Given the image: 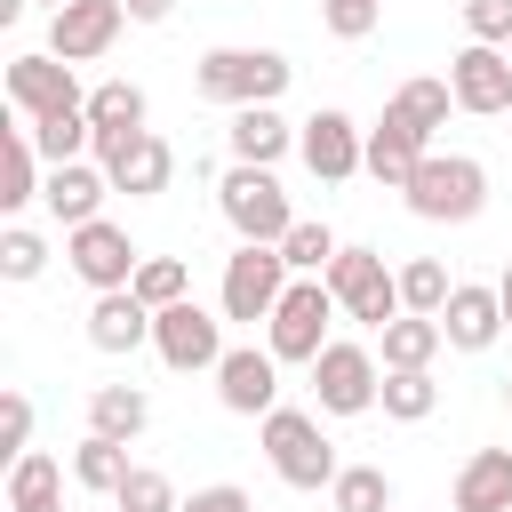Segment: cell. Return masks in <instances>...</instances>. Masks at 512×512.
<instances>
[{
	"instance_id": "d6a6232c",
	"label": "cell",
	"mask_w": 512,
	"mask_h": 512,
	"mask_svg": "<svg viewBox=\"0 0 512 512\" xmlns=\"http://www.w3.org/2000/svg\"><path fill=\"white\" fill-rule=\"evenodd\" d=\"M280 256H288V272H328L336 264V232L328 224H288V240H280Z\"/></svg>"
},
{
	"instance_id": "836d02e7",
	"label": "cell",
	"mask_w": 512,
	"mask_h": 512,
	"mask_svg": "<svg viewBox=\"0 0 512 512\" xmlns=\"http://www.w3.org/2000/svg\"><path fill=\"white\" fill-rule=\"evenodd\" d=\"M128 288H136V296H144V304H152V312H160V304H176V296H184V288H192V272H184V256H144V264H136V280H128Z\"/></svg>"
},
{
	"instance_id": "9c48e42d",
	"label": "cell",
	"mask_w": 512,
	"mask_h": 512,
	"mask_svg": "<svg viewBox=\"0 0 512 512\" xmlns=\"http://www.w3.org/2000/svg\"><path fill=\"white\" fill-rule=\"evenodd\" d=\"M152 352H160L176 376H200V368H216V360H224V320H216V312H200L192 296H176V304H160V312H152Z\"/></svg>"
},
{
	"instance_id": "4dcf8cb0",
	"label": "cell",
	"mask_w": 512,
	"mask_h": 512,
	"mask_svg": "<svg viewBox=\"0 0 512 512\" xmlns=\"http://www.w3.org/2000/svg\"><path fill=\"white\" fill-rule=\"evenodd\" d=\"M88 120H96V128H144V88H136V80L88 88Z\"/></svg>"
},
{
	"instance_id": "e0dca14e",
	"label": "cell",
	"mask_w": 512,
	"mask_h": 512,
	"mask_svg": "<svg viewBox=\"0 0 512 512\" xmlns=\"http://www.w3.org/2000/svg\"><path fill=\"white\" fill-rule=\"evenodd\" d=\"M440 328H448V344H456V352H488V344L504 336V296H496V288H480V280H456V288H448V304H440Z\"/></svg>"
},
{
	"instance_id": "2e32d148",
	"label": "cell",
	"mask_w": 512,
	"mask_h": 512,
	"mask_svg": "<svg viewBox=\"0 0 512 512\" xmlns=\"http://www.w3.org/2000/svg\"><path fill=\"white\" fill-rule=\"evenodd\" d=\"M448 88H456L464 112H512V56L488 48V40H472V48L448 56Z\"/></svg>"
},
{
	"instance_id": "3957f363",
	"label": "cell",
	"mask_w": 512,
	"mask_h": 512,
	"mask_svg": "<svg viewBox=\"0 0 512 512\" xmlns=\"http://www.w3.org/2000/svg\"><path fill=\"white\" fill-rule=\"evenodd\" d=\"M336 312H344V304L328 296V280H320V272H296V280H288V296H280V304H272V320H264L272 360H304V368H312V360L328 352V320H336Z\"/></svg>"
},
{
	"instance_id": "1f68e13d",
	"label": "cell",
	"mask_w": 512,
	"mask_h": 512,
	"mask_svg": "<svg viewBox=\"0 0 512 512\" xmlns=\"http://www.w3.org/2000/svg\"><path fill=\"white\" fill-rule=\"evenodd\" d=\"M112 512H176V488H168V472H152V464H128V480L112 488Z\"/></svg>"
},
{
	"instance_id": "44dd1931",
	"label": "cell",
	"mask_w": 512,
	"mask_h": 512,
	"mask_svg": "<svg viewBox=\"0 0 512 512\" xmlns=\"http://www.w3.org/2000/svg\"><path fill=\"white\" fill-rule=\"evenodd\" d=\"M224 144H232V160H248V168H272V160L296 144V128H288L272 104H240V112H232V128H224Z\"/></svg>"
},
{
	"instance_id": "d4e9b609",
	"label": "cell",
	"mask_w": 512,
	"mask_h": 512,
	"mask_svg": "<svg viewBox=\"0 0 512 512\" xmlns=\"http://www.w3.org/2000/svg\"><path fill=\"white\" fill-rule=\"evenodd\" d=\"M448 104H456V88H448V80H400L384 112H392L400 128H416V136L432 144V128H448Z\"/></svg>"
},
{
	"instance_id": "5b68a950",
	"label": "cell",
	"mask_w": 512,
	"mask_h": 512,
	"mask_svg": "<svg viewBox=\"0 0 512 512\" xmlns=\"http://www.w3.org/2000/svg\"><path fill=\"white\" fill-rule=\"evenodd\" d=\"M320 280H328V296L344 304V320H360V328H384V320L408 312V304H400V272H392L376 248H336V264H328Z\"/></svg>"
},
{
	"instance_id": "ffe728a7",
	"label": "cell",
	"mask_w": 512,
	"mask_h": 512,
	"mask_svg": "<svg viewBox=\"0 0 512 512\" xmlns=\"http://www.w3.org/2000/svg\"><path fill=\"white\" fill-rule=\"evenodd\" d=\"M456 512H512V448H472L464 456Z\"/></svg>"
},
{
	"instance_id": "7a4b0ae2",
	"label": "cell",
	"mask_w": 512,
	"mask_h": 512,
	"mask_svg": "<svg viewBox=\"0 0 512 512\" xmlns=\"http://www.w3.org/2000/svg\"><path fill=\"white\" fill-rule=\"evenodd\" d=\"M288 72H296V64H288L280 48H208L200 72H192V88H200L208 104H232V112H240V104H272V96L288 88Z\"/></svg>"
},
{
	"instance_id": "484cf974",
	"label": "cell",
	"mask_w": 512,
	"mask_h": 512,
	"mask_svg": "<svg viewBox=\"0 0 512 512\" xmlns=\"http://www.w3.org/2000/svg\"><path fill=\"white\" fill-rule=\"evenodd\" d=\"M32 144H40V160H48V168H56V160H80V152H96V120H88V104L32 120Z\"/></svg>"
},
{
	"instance_id": "83f0119b",
	"label": "cell",
	"mask_w": 512,
	"mask_h": 512,
	"mask_svg": "<svg viewBox=\"0 0 512 512\" xmlns=\"http://www.w3.org/2000/svg\"><path fill=\"white\" fill-rule=\"evenodd\" d=\"M384 416H400V424H424L432 408H440V384H432V368H384Z\"/></svg>"
},
{
	"instance_id": "f1b7e54d",
	"label": "cell",
	"mask_w": 512,
	"mask_h": 512,
	"mask_svg": "<svg viewBox=\"0 0 512 512\" xmlns=\"http://www.w3.org/2000/svg\"><path fill=\"white\" fill-rule=\"evenodd\" d=\"M328 504H336V512H392V480H384V464H344V472L328 480Z\"/></svg>"
},
{
	"instance_id": "7bdbcfd3",
	"label": "cell",
	"mask_w": 512,
	"mask_h": 512,
	"mask_svg": "<svg viewBox=\"0 0 512 512\" xmlns=\"http://www.w3.org/2000/svg\"><path fill=\"white\" fill-rule=\"evenodd\" d=\"M504 400H512V384H504Z\"/></svg>"
},
{
	"instance_id": "d590c367",
	"label": "cell",
	"mask_w": 512,
	"mask_h": 512,
	"mask_svg": "<svg viewBox=\"0 0 512 512\" xmlns=\"http://www.w3.org/2000/svg\"><path fill=\"white\" fill-rule=\"evenodd\" d=\"M376 16H384V0H320V24H328L336 40H368Z\"/></svg>"
},
{
	"instance_id": "4316f807",
	"label": "cell",
	"mask_w": 512,
	"mask_h": 512,
	"mask_svg": "<svg viewBox=\"0 0 512 512\" xmlns=\"http://www.w3.org/2000/svg\"><path fill=\"white\" fill-rule=\"evenodd\" d=\"M72 480H80L88 496H112V488L128 480V440H104V432H88V440L72 448Z\"/></svg>"
},
{
	"instance_id": "ba28073f",
	"label": "cell",
	"mask_w": 512,
	"mask_h": 512,
	"mask_svg": "<svg viewBox=\"0 0 512 512\" xmlns=\"http://www.w3.org/2000/svg\"><path fill=\"white\" fill-rule=\"evenodd\" d=\"M288 256L272 240H240L224 264V320H272V304L288 296Z\"/></svg>"
},
{
	"instance_id": "b9f144b4",
	"label": "cell",
	"mask_w": 512,
	"mask_h": 512,
	"mask_svg": "<svg viewBox=\"0 0 512 512\" xmlns=\"http://www.w3.org/2000/svg\"><path fill=\"white\" fill-rule=\"evenodd\" d=\"M48 8H64V0H48Z\"/></svg>"
},
{
	"instance_id": "30bf717a",
	"label": "cell",
	"mask_w": 512,
	"mask_h": 512,
	"mask_svg": "<svg viewBox=\"0 0 512 512\" xmlns=\"http://www.w3.org/2000/svg\"><path fill=\"white\" fill-rule=\"evenodd\" d=\"M376 392H384L376 352H368V344H336V336H328V352L312 360V400H320L328 416H368V408H376Z\"/></svg>"
},
{
	"instance_id": "4fadbf2b",
	"label": "cell",
	"mask_w": 512,
	"mask_h": 512,
	"mask_svg": "<svg viewBox=\"0 0 512 512\" xmlns=\"http://www.w3.org/2000/svg\"><path fill=\"white\" fill-rule=\"evenodd\" d=\"M216 400L232 408V416H272L280 408V360H272V344L256 352V344H232L224 360H216Z\"/></svg>"
},
{
	"instance_id": "9a60e30c",
	"label": "cell",
	"mask_w": 512,
	"mask_h": 512,
	"mask_svg": "<svg viewBox=\"0 0 512 512\" xmlns=\"http://www.w3.org/2000/svg\"><path fill=\"white\" fill-rule=\"evenodd\" d=\"M296 152H304V168H312L320 184H344V176L368 168V136H360L344 112H312V120L296 128Z\"/></svg>"
},
{
	"instance_id": "ab89813d",
	"label": "cell",
	"mask_w": 512,
	"mask_h": 512,
	"mask_svg": "<svg viewBox=\"0 0 512 512\" xmlns=\"http://www.w3.org/2000/svg\"><path fill=\"white\" fill-rule=\"evenodd\" d=\"M120 8H128V24H168L176 0H120Z\"/></svg>"
},
{
	"instance_id": "6da1fadb",
	"label": "cell",
	"mask_w": 512,
	"mask_h": 512,
	"mask_svg": "<svg viewBox=\"0 0 512 512\" xmlns=\"http://www.w3.org/2000/svg\"><path fill=\"white\" fill-rule=\"evenodd\" d=\"M400 200L424 216V224H472L488 208V168L472 152H424L416 176L400 184Z\"/></svg>"
},
{
	"instance_id": "ee69618b",
	"label": "cell",
	"mask_w": 512,
	"mask_h": 512,
	"mask_svg": "<svg viewBox=\"0 0 512 512\" xmlns=\"http://www.w3.org/2000/svg\"><path fill=\"white\" fill-rule=\"evenodd\" d=\"M504 56H512V48H504Z\"/></svg>"
},
{
	"instance_id": "7402d4cb",
	"label": "cell",
	"mask_w": 512,
	"mask_h": 512,
	"mask_svg": "<svg viewBox=\"0 0 512 512\" xmlns=\"http://www.w3.org/2000/svg\"><path fill=\"white\" fill-rule=\"evenodd\" d=\"M416 160H424V136H416V128H400V120H392V112H384V120H376V128H368V176H376V184H392V192H400V184H408V176H416Z\"/></svg>"
},
{
	"instance_id": "8992f818",
	"label": "cell",
	"mask_w": 512,
	"mask_h": 512,
	"mask_svg": "<svg viewBox=\"0 0 512 512\" xmlns=\"http://www.w3.org/2000/svg\"><path fill=\"white\" fill-rule=\"evenodd\" d=\"M216 208H224V224H232L240 240H272V248H280L288 224H296L280 176H272V168H248V160H232V176L216 184Z\"/></svg>"
},
{
	"instance_id": "74e56055",
	"label": "cell",
	"mask_w": 512,
	"mask_h": 512,
	"mask_svg": "<svg viewBox=\"0 0 512 512\" xmlns=\"http://www.w3.org/2000/svg\"><path fill=\"white\" fill-rule=\"evenodd\" d=\"M24 440H32V400H24V392H8V400H0V456L16 464V456H24Z\"/></svg>"
},
{
	"instance_id": "ac0fdd59",
	"label": "cell",
	"mask_w": 512,
	"mask_h": 512,
	"mask_svg": "<svg viewBox=\"0 0 512 512\" xmlns=\"http://www.w3.org/2000/svg\"><path fill=\"white\" fill-rule=\"evenodd\" d=\"M104 192H112V176L104 168H88V160H56L48 168V184H40V200H48V216L72 232V224H88V216H104Z\"/></svg>"
},
{
	"instance_id": "603a6c76",
	"label": "cell",
	"mask_w": 512,
	"mask_h": 512,
	"mask_svg": "<svg viewBox=\"0 0 512 512\" xmlns=\"http://www.w3.org/2000/svg\"><path fill=\"white\" fill-rule=\"evenodd\" d=\"M376 336H384V368H432L440 344H448V328H440L432 312H400V320H384Z\"/></svg>"
},
{
	"instance_id": "d6986e66",
	"label": "cell",
	"mask_w": 512,
	"mask_h": 512,
	"mask_svg": "<svg viewBox=\"0 0 512 512\" xmlns=\"http://www.w3.org/2000/svg\"><path fill=\"white\" fill-rule=\"evenodd\" d=\"M88 344H96V352H136V344H152V304H144L136 288H104V296L88 304Z\"/></svg>"
},
{
	"instance_id": "277c9868",
	"label": "cell",
	"mask_w": 512,
	"mask_h": 512,
	"mask_svg": "<svg viewBox=\"0 0 512 512\" xmlns=\"http://www.w3.org/2000/svg\"><path fill=\"white\" fill-rule=\"evenodd\" d=\"M264 456H272V472L288 480V488H328L344 464H336V440L320 432V416L312 408H272L264 416Z\"/></svg>"
},
{
	"instance_id": "7c38bea8",
	"label": "cell",
	"mask_w": 512,
	"mask_h": 512,
	"mask_svg": "<svg viewBox=\"0 0 512 512\" xmlns=\"http://www.w3.org/2000/svg\"><path fill=\"white\" fill-rule=\"evenodd\" d=\"M8 104L24 120H48V112H72L88 96H80V80H72V64L56 48H32V56H8Z\"/></svg>"
},
{
	"instance_id": "8fae6325",
	"label": "cell",
	"mask_w": 512,
	"mask_h": 512,
	"mask_svg": "<svg viewBox=\"0 0 512 512\" xmlns=\"http://www.w3.org/2000/svg\"><path fill=\"white\" fill-rule=\"evenodd\" d=\"M64 264H72V272L104 296V288H128L144 256L128 248V232H120L112 216H88V224H72V232H64Z\"/></svg>"
},
{
	"instance_id": "8d00e7d4",
	"label": "cell",
	"mask_w": 512,
	"mask_h": 512,
	"mask_svg": "<svg viewBox=\"0 0 512 512\" xmlns=\"http://www.w3.org/2000/svg\"><path fill=\"white\" fill-rule=\"evenodd\" d=\"M464 32L488 48H512V0H464Z\"/></svg>"
},
{
	"instance_id": "52a82bcc",
	"label": "cell",
	"mask_w": 512,
	"mask_h": 512,
	"mask_svg": "<svg viewBox=\"0 0 512 512\" xmlns=\"http://www.w3.org/2000/svg\"><path fill=\"white\" fill-rule=\"evenodd\" d=\"M96 168L112 176V192H128V200H152V192H168V176H176V152H168L152 128H96Z\"/></svg>"
},
{
	"instance_id": "f35d334b",
	"label": "cell",
	"mask_w": 512,
	"mask_h": 512,
	"mask_svg": "<svg viewBox=\"0 0 512 512\" xmlns=\"http://www.w3.org/2000/svg\"><path fill=\"white\" fill-rule=\"evenodd\" d=\"M176 512H256V504H248V488H232V480H216V488H192V496H184Z\"/></svg>"
},
{
	"instance_id": "cb8c5ba5",
	"label": "cell",
	"mask_w": 512,
	"mask_h": 512,
	"mask_svg": "<svg viewBox=\"0 0 512 512\" xmlns=\"http://www.w3.org/2000/svg\"><path fill=\"white\" fill-rule=\"evenodd\" d=\"M152 424V400L136 392V384H96L88 392V432H104V440H136Z\"/></svg>"
},
{
	"instance_id": "f546056e",
	"label": "cell",
	"mask_w": 512,
	"mask_h": 512,
	"mask_svg": "<svg viewBox=\"0 0 512 512\" xmlns=\"http://www.w3.org/2000/svg\"><path fill=\"white\" fill-rule=\"evenodd\" d=\"M448 288H456V280H448L440 256H408V264H400V304H408V312H432V320H440Z\"/></svg>"
},
{
	"instance_id": "e575fe53",
	"label": "cell",
	"mask_w": 512,
	"mask_h": 512,
	"mask_svg": "<svg viewBox=\"0 0 512 512\" xmlns=\"http://www.w3.org/2000/svg\"><path fill=\"white\" fill-rule=\"evenodd\" d=\"M0 272H8V280H40V272H48V240L24 232V224H8V232H0Z\"/></svg>"
},
{
	"instance_id": "60d3db41",
	"label": "cell",
	"mask_w": 512,
	"mask_h": 512,
	"mask_svg": "<svg viewBox=\"0 0 512 512\" xmlns=\"http://www.w3.org/2000/svg\"><path fill=\"white\" fill-rule=\"evenodd\" d=\"M496 296H504V328H512V264H504V280H496Z\"/></svg>"
},
{
	"instance_id": "5bb4252c",
	"label": "cell",
	"mask_w": 512,
	"mask_h": 512,
	"mask_svg": "<svg viewBox=\"0 0 512 512\" xmlns=\"http://www.w3.org/2000/svg\"><path fill=\"white\" fill-rule=\"evenodd\" d=\"M120 24H128L120 0H64V8L48 16V48H56L64 64H96V56L120 40Z\"/></svg>"
}]
</instances>
